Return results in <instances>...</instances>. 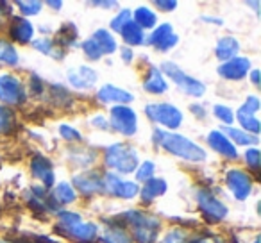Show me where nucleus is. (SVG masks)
Masks as SVG:
<instances>
[{
  "label": "nucleus",
  "mask_w": 261,
  "mask_h": 243,
  "mask_svg": "<svg viewBox=\"0 0 261 243\" xmlns=\"http://www.w3.org/2000/svg\"><path fill=\"white\" fill-rule=\"evenodd\" d=\"M31 172L36 179H43L45 175L52 174V163L50 159H47L45 156L41 154H36L31 161Z\"/></svg>",
  "instance_id": "a878e982"
},
{
  "label": "nucleus",
  "mask_w": 261,
  "mask_h": 243,
  "mask_svg": "<svg viewBox=\"0 0 261 243\" xmlns=\"http://www.w3.org/2000/svg\"><path fill=\"white\" fill-rule=\"evenodd\" d=\"M43 90H45L43 80H41L38 75H31V91H33V95L38 97V95L43 93Z\"/></svg>",
  "instance_id": "49530a36"
},
{
  "label": "nucleus",
  "mask_w": 261,
  "mask_h": 243,
  "mask_svg": "<svg viewBox=\"0 0 261 243\" xmlns=\"http://www.w3.org/2000/svg\"><path fill=\"white\" fill-rule=\"evenodd\" d=\"M236 118L240 120V124H242L243 131L252 132V136H257V132H259V120H257L256 116H254V115H249V113L238 111Z\"/></svg>",
  "instance_id": "72a5a7b5"
},
{
  "label": "nucleus",
  "mask_w": 261,
  "mask_h": 243,
  "mask_svg": "<svg viewBox=\"0 0 261 243\" xmlns=\"http://www.w3.org/2000/svg\"><path fill=\"white\" fill-rule=\"evenodd\" d=\"M172 25L170 23H161L160 27H154L152 34L149 36V40H145L147 45H152V47H156V45H160L163 40H167L168 36H172Z\"/></svg>",
  "instance_id": "2f4dec72"
},
{
  "label": "nucleus",
  "mask_w": 261,
  "mask_h": 243,
  "mask_svg": "<svg viewBox=\"0 0 261 243\" xmlns=\"http://www.w3.org/2000/svg\"><path fill=\"white\" fill-rule=\"evenodd\" d=\"M250 79H252V84H259V70H252V73H250Z\"/></svg>",
  "instance_id": "864d4df0"
},
{
  "label": "nucleus",
  "mask_w": 261,
  "mask_h": 243,
  "mask_svg": "<svg viewBox=\"0 0 261 243\" xmlns=\"http://www.w3.org/2000/svg\"><path fill=\"white\" fill-rule=\"evenodd\" d=\"M225 132H227V138H232V142H236L238 145H257V136H252L249 134V132L245 131H240V129H232V127H227L225 129Z\"/></svg>",
  "instance_id": "7c9ffc66"
},
{
  "label": "nucleus",
  "mask_w": 261,
  "mask_h": 243,
  "mask_svg": "<svg viewBox=\"0 0 261 243\" xmlns=\"http://www.w3.org/2000/svg\"><path fill=\"white\" fill-rule=\"evenodd\" d=\"M120 54H122V59L125 63H130L133 61V58H135V54H133V50H130V48H122V52H120Z\"/></svg>",
  "instance_id": "8fccbe9b"
},
{
  "label": "nucleus",
  "mask_w": 261,
  "mask_h": 243,
  "mask_svg": "<svg viewBox=\"0 0 261 243\" xmlns=\"http://www.w3.org/2000/svg\"><path fill=\"white\" fill-rule=\"evenodd\" d=\"M102 181H104V193H109L113 197L135 199L140 193V186L136 182L122 181L116 174H104L102 175Z\"/></svg>",
  "instance_id": "1a4fd4ad"
},
{
  "label": "nucleus",
  "mask_w": 261,
  "mask_h": 243,
  "mask_svg": "<svg viewBox=\"0 0 261 243\" xmlns=\"http://www.w3.org/2000/svg\"><path fill=\"white\" fill-rule=\"evenodd\" d=\"M33 47L36 50H40L41 54H47L54 59H61L63 58V50H59L58 45L50 40V38H40V40H34L33 41Z\"/></svg>",
  "instance_id": "bb28decb"
},
{
  "label": "nucleus",
  "mask_w": 261,
  "mask_h": 243,
  "mask_svg": "<svg viewBox=\"0 0 261 243\" xmlns=\"http://www.w3.org/2000/svg\"><path fill=\"white\" fill-rule=\"evenodd\" d=\"M50 98L56 105H59V107H66V105L72 104V95H70L63 86H59V84L50 86Z\"/></svg>",
  "instance_id": "473e14b6"
},
{
  "label": "nucleus",
  "mask_w": 261,
  "mask_h": 243,
  "mask_svg": "<svg viewBox=\"0 0 261 243\" xmlns=\"http://www.w3.org/2000/svg\"><path fill=\"white\" fill-rule=\"evenodd\" d=\"M16 6H18V9L23 13L25 16H33V15H38V13L41 11V2H38V0H34V2H25V0H20V2H16Z\"/></svg>",
  "instance_id": "4c0bfd02"
},
{
  "label": "nucleus",
  "mask_w": 261,
  "mask_h": 243,
  "mask_svg": "<svg viewBox=\"0 0 261 243\" xmlns=\"http://www.w3.org/2000/svg\"><path fill=\"white\" fill-rule=\"evenodd\" d=\"M50 199H52V202H54L56 206H59V204H61V206H65V204H72L73 200L77 199V195H75V190H73L68 182H61V184H58L54 188Z\"/></svg>",
  "instance_id": "412c9836"
},
{
  "label": "nucleus",
  "mask_w": 261,
  "mask_h": 243,
  "mask_svg": "<svg viewBox=\"0 0 261 243\" xmlns=\"http://www.w3.org/2000/svg\"><path fill=\"white\" fill-rule=\"evenodd\" d=\"M47 6H48V8H54V9H61L63 2H52V0H50V2H47Z\"/></svg>",
  "instance_id": "5fc2aeb1"
},
{
  "label": "nucleus",
  "mask_w": 261,
  "mask_h": 243,
  "mask_svg": "<svg viewBox=\"0 0 261 243\" xmlns=\"http://www.w3.org/2000/svg\"><path fill=\"white\" fill-rule=\"evenodd\" d=\"M68 80L77 90H90L97 83V72L90 66H79V68L68 70Z\"/></svg>",
  "instance_id": "2eb2a0df"
},
{
  "label": "nucleus",
  "mask_w": 261,
  "mask_h": 243,
  "mask_svg": "<svg viewBox=\"0 0 261 243\" xmlns=\"http://www.w3.org/2000/svg\"><path fill=\"white\" fill-rule=\"evenodd\" d=\"M156 6L160 9H163V11H174V9L177 8V2H165V0H158Z\"/></svg>",
  "instance_id": "09e8293b"
},
{
  "label": "nucleus",
  "mask_w": 261,
  "mask_h": 243,
  "mask_svg": "<svg viewBox=\"0 0 261 243\" xmlns=\"http://www.w3.org/2000/svg\"><path fill=\"white\" fill-rule=\"evenodd\" d=\"M227 186L232 192L236 200H245L250 195V190H252V179L249 174H245L243 170H229L227 172Z\"/></svg>",
  "instance_id": "f8f14e48"
},
{
  "label": "nucleus",
  "mask_w": 261,
  "mask_h": 243,
  "mask_svg": "<svg viewBox=\"0 0 261 243\" xmlns=\"http://www.w3.org/2000/svg\"><path fill=\"white\" fill-rule=\"evenodd\" d=\"M9 36L18 43H29L34 36V27L25 18H13L9 25Z\"/></svg>",
  "instance_id": "dca6fc26"
},
{
  "label": "nucleus",
  "mask_w": 261,
  "mask_h": 243,
  "mask_svg": "<svg viewBox=\"0 0 261 243\" xmlns=\"http://www.w3.org/2000/svg\"><path fill=\"white\" fill-rule=\"evenodd\" d=\"M122 38H123V41H125L127 45H143L145 43V33H143V29L140 25H136L133 20H130L129 23H127L125 27L122 29Z\"/></svg>",
  "instance_id": "4be33fe9"
},
{
  "label": "nucleus",
  "mask_w": 261,
  "mask_h": 243,
  "mask_svg": "<svg viewBox=\"0 0 261 243\" xmlns=\"http://www.w3.org/2000/svg\"><path fill=\"white\" fill-rule=\"evenodd\" d=\"M240 50V43L234 40V38L231 36H224L218 40L217 43V48H215V54H217L218 59H222V61H229V59L236 58V54H238Z\"/></svg>",
  "instance_id": "6ab92c4d"
},
{
  "label": "nucleus",
  "mask_w": 261,
  "mask_h": 243,
  "mask_svg": "<svg viewBox=\"0 0 261 243\" xmlns=\"http://www.w3.org/2000/svg\"><path fill=\"white\" fill-rule=\"evenodd\" d=\"M250 61L247 58H232L218 66V73L227 80H240L249 73Z\"/></svg>",
  "instance_id": "ddd939ff"
},
{
  "label": "nucleus",
  "mask_w": 261,
  "mask_h": 243,
  "mask_svg": "<svg viewBox=\"0 0 261 243\" xmlns=\"http://www.w3.org/2000/svg\"><path fill=\"white\" fill-rule=\"evenodd\" d=\"M168 88L167 80H165L163 73H161L160 68H156V66H152V68L149 70V73H147L145 77V83H143V90H147L149 93L152 95H160V93H165Z\"/></svg>",
  "instance_id": "a211bd4d"
},
{
  "label": "nucleus",
  "mask_w": 261,
  "mask_h": 243,
  "mask_svg": "<svg viewBox=\"0 0 261 243\" xmlns=\"http://www.w3.org/2000/svg\"><path fill=\"white\" fill-rule=\"evenodd\" d=\"M192 113L195 116H199V118H206V111L200 105H192Z\"/></svg>",
  "instance_id": "3c124183"
},
{
  "label": "nucleus",
  "mask_w": 261,
  "mask_h": 243,
  "mask_svg": "<svg viewBox=\"0 0 261 243\" xmlns=\"http://www.w3.org/2000/svg\"><path fill=\"white\" fill-rule=\"evenodd\" d=\"M207 143H210V147L215 152L227 157V159H236L238 157L236 147L232 145V142L222 131H211L210 136H207Z\"/></svg>",
  "instance_id": "4468645a"
},
{
  "label": "nucleus",
  "mask_w": 261,
  "mask_h": 243,
  "mask_svg": "<svg viewBox=\"0 0 261 243\" xmlns=\"http://www.w3.org/2000/svg\"><path fill=\"white\" fill-rule=\"evenodd\" d=\"M167 181L165 179H149L145 182V186L142 188V197L145 202H150V200L158 199V197L165 195L167 193Z\"/></svg>",
  "instance_id": "aec40b11"
},
{
  "label": "nucleus",
  "mask_w": 261,
  "mask_h": 243,
  "mask_svg": "<svg viewBox=\"0 0 261 243\" xmlns=\"http://www.w3.org/2000/svg\"><path fill=\"white\" fill-rule=\"evenodd\" d=\"M245 161L250 167V170H259V150L256 147L245 150Z\"/></svg>",
  "instance_id": "37998d69"
},
{
  "label": "nucleus",
  "mask_w": 261,
  "mask_h": 243,
  "mask_svg": "<svg viewBox=\"0 0 261 243\" xmlns=\"http://www.w3.org/2000/svg\"><path fill=\"white\" fill-rule=\"evenodd\" d=\"M59 217V224H61V227H73V225L81 224V214L75 213V211H59L58 213Z\"/></svg>",
  "instance_id": "c9c22d12"
},
{
  "label": "nucleus",
  "mask_w": 261,
  "mask_h": 243,
  "mask_svg": "<svg viewBox=\"0 0 261 243\" xmlns=\"http://www.w3.org/2000/svg\"><path fill=\"white\" fill-rule=\"evenodd\" d=\"M130 20H133V11H129V9H122V11H120L118 15L111 20V29L115 31V33H122V29L130 22Z\"/></svg>",
  "instance_id": "f704fd0d"
},
{
  "label": "nucleus",
  "mask_w": 261,
  "mask_h": 243,
  "mask_svg": "<svg viewBox=\"0 0 261 243\" xmlns=\"http://www.w3.org/2000/svg\"><path fill=\"white\" fill-rule=\"evenodd\" d=\"M188 243H207V241L204 238H193V239H190Z\"/></svg>",
  "instance_id": "6e6d98bb"
},
{
  "label": "nucleus",
  "mask_w": 261,
  "mask_h": 243,
  "mask_svg": "<svg viewBox=\"0 0 261 243\" xmlns=\"http://www.w3.org/2000/svg\"><path fill=\"white\" fill-rule=\"evenodd\" d=\"M254 243H259V239H256V241H254Z\"/></svg>",
  "instance_id": "4d7b16f0"
},
{
  "label": "nucleus",
  "mask_w": 261,
  "mask_h": 243,
  "mask_svg": "<svg viewBox=\"0 0 261 243\" xmlns=\"http://www.w3.org/2000/svg\"><path fill=\"white\" fill-rule=\"evenodd\" d=\"M177 41H179L177 34H172V36H168L167 40L161 41L160 45H156V48H158V50H161V52H167V50H170L172 47H175V45H177Z\"/></svg>",
  "instance_id": "a18cd8bd"
},
{
  "label": "nucleus",
  "mask_w": 261,
  "mask_h": 243,
  "mask_svg": "<svg viewBox=\"0 0 261 243\" xmlns=\"http://www.w3.org/2000/svg\"><path fill=\"white\" fill-rule=\"evenodd\" d=\"M133 18H135L133 22L142 27V29H154L158 23L156 15H154L149 8H138L135 11V15H133Z\"/></svg>",
  "instance_id": "b1692460"
},
{
  "label": "nucleus",
  "mask_w": 261,
  "mask_h": 243,
  "mask_svg": "<svg viewBox=\"0 0 261 243\" xmlns=\"http://www.w3.org/2000/svg\"><path fill=\"white\" fill-rule=\"evenodd\" d=\"M197 202H199V207L204 214V220H206L207 224H217V222L224 220V218L227 217V207H225L213 193L207 192V190L199 192Z\"/></svg>",
  "instance_id": "6e6552de"
},
{
  "label": "nucleus",
  "mask_w": 261,
  "mask_h": 243,
  "mask_svg": "<svg viewBox=\"0 0 261 243\" xmlns=\"http://www.w3.org/2000/svg\"><path fill=\"white\" fill-rule=\"evenodd\" d=\"M18 61H20V58H18L16 48L13 47L9 41L0 40V63H4V65H8V66H16Z\"/></svg>",
  "instance_id": "c85d7f7f"
},
{
  "label": "nucleus",
  "mask_w": 261,
  "mask_h": 243,
  "mask_svg": "<svg viewBox=\"0 0 261 243\" xmlns=\"http://www.w3.org/2000/svg\"><path fill=\"white\" fill-rule=\"evenodd\" d=\"M58 43L63 47H73L77 43V29L73 23H65L58 31Z\"/></svg>",
  "instance_id": "c756f323"
},
{
  "label": "nucleus",
  "mask_w": 261,
  "mask_h": 243,
  "mask_svg": "<svg viewBox=\"0 0 261 243\" xmlns=\"http://www.w3.org/2000/svg\"><path fill=\"white\" fill-rule=\"evenodd\" d=\"M93 6H98V8H115L116 2H91Z\"/></svg>",
  "instance_id": "603ef678"
},
{
  "label": "nucleus",
  "mask_w": 261,
  "mask_h": 243,
  "mask_svg": "<svg viewBox=\"0 0 261 243\" xmlns=\"http://www.w3.org/2000/svg\"><path fill=\"white\" fill-rule=\"evenodd\" d=\"M104 161L109 168L118 170L120 174H130L138 168V152L127 143H115L106 149Z\"/></svg>",
  "instance_id": "7ed1b4c3"
},
{
  "label": "nucleus",
  "mask_w": 261,
  "mask_h": 243,
  "mask_svg": "<svg viewBox=\"0 0 261 243\" xmlns=\"http://www.w3.org/2000/svg\"><path fill=\"white\" fill-rule=\"evenodd\" d=\"M154 175V163L152 161H145L142 167L136 168V181L147 182L149 179H152Z\"/></svg>",
  "instance_id": "58836bf2"
},
{
  "label": "nucleus",
  "mask_w": 261,
  "mask_h": 243,
  "mask_svg": "<svg viewBox=\"0 0 261 243\" xmlns=\"http://www.w3.org/2000/svg\"><path fill=\"white\" fill-rule=\"evenodd\" d=\"M16 129L15 111L6 105H0V134H11Z\"/></svg>",
  "instance_id": "393cba45"
},
{
  "label": "nucleus",
  "mask_w": 261,
  "mask_h": 243,
  "mask_svg": "<svg viewBox=\"0 0 261 243\" xmlns=\"http://www.w3.org/2000/svg\"><path fill=\"white\" fill-rule=\"evenodd\" d=\"M91 125H93V127H97V129H104V131H108V129H109L108 120H106L104 116H100V115H97V116H93V118H91Z\"/></svg>",
  "instance_id": "de8ad7c7"
},
{
  "label": "nucleus",
  "mask_w": 261,
  "mask_h": 243,
  "mask_svg": "<svg viewBox=\"0 0 261 243\" xmlns=\"http://www.w3.org/2000/svg\"><path fill=\"white\" fill-rule=\"evenodd\" d=\"M109 127L118 131L123 136H133L138 129V118L136 113L129 105H115L111 109V120H109Z\"/></svg>",
  "instance_id": "423d86ee"
},
{
  "label": "nucleus",
  "mask_w": 261,
  "mask_h": 243,
  "mask_svg": "<svg viewBox=\"0 0 261 243\" xmlns=\"http://www.w3.org/2000/svg\"><path fill=\"white\" fill-rule=\"evenodd\" d=\"M25 98V88L18 77L9 75V73L0 75V100L9 105H22Z\"/></svg>",
  "instance_id": "0eeeda50"
},
{
  "label": "nucleus",
  "mask_w": 261,
  "mask_h": 243,
  "mask_svg": "<svg viewBox=\"0 0 261 243\" xmlns=\"http://www.w3.org/2000/svg\"><path fill=\"white\" fill-rule=\"evenodd\" d=\"M91 40L97 43V47L100 48L102 56L104 54H113V52L116 50V41L115 38L111 36V33L106 29H98L93 33V36H91Z\"/></svg>",
  "instance_id": "5701e85b"
},
{
  "label": "nucleus",
  "mask_w": 261,
  "mask_h": 243,
  "mask_svg": "<svg viewBox=\"0 0 261 243\" xmlns=\"http://www.w3.org/2000/svg\"><path fill=\"white\" fill-rule=\"evenodd\" d=\"M213 113H215V116H217L220 122H224L225 125H231L232 122H234V113H232V109L227 107V105H220V104L215 105Z\"/></svg>",
  "instance_id": "e433bc0d"
},
{
  "label": "nucleus",
  "mask_w": 261,
  "mask_h": 243,
  "mask_svg": "<svg viewBox=\"0 0 261 243\" xmlns=\"http://www.w3.org/2000/svg\"><path fill=\"white\" fill-rule=\"evenodd\" d=\"M160 243H186V232L182 229H172L161 238Z\"/></svg>",
  "instance_id": "a19ab883"
},
{
  "label": "nucleus",
  "mask_w": 261,
  "mask_h": 243,
  "mask_svg": "<svg viewBox=\"0 0 261 243\" xmlns=\"http://www.w3.org/2000/svg\"><path fill=\"white\" fill-rule=\"evenodd\" d=\"M100 243H130V238L122 227H108L100 236Z\"/></svg>",
  "instance_id": "cd10ccee"
},
{
  "label": "nucleus",
  "mask_w": 261,
  "mask_h": 243,
  "mask_svg": "<svg viewBox=\"0 0 261 243\" xmlns=\"http://www.w3.org/2000/svg\"><path fill=\"white\" fill-rule=\"evenodd\" d=\"M0 243H4V241H0Z\"/></svg>",
  "instance_id": "13d9d810"
},
{
  "label": "nucleus",
  "mask_w": 261,
  "mask_h": 243,
  "mask_svg": "<svg viewBox=\"0 0 261 243\" xmlns=\"http://www.w3.org/2000/svg\"><path fill=\"white\" fill-rule=\"evenodd\" d=\"M83 50H84V54H86V58H90L91 61H97V59L102 58L100 48L97 47V43H95L91 38H88V40L83 43Z\"/></svg>",
  "instance_id": "ea45409f"
},
{
  "label": "nucleus",
  "mask_w": 261,
  "mask_h": 243,
  "mask_svg": "<svg viewBox=\"0 0 261 243\" xmlns=\"http://www.w3.org/2000/svg\"><path fill=\"white\" fill-rule=\"evenodd\" d=\"M59 134H61V138L66 140V142H81V140H83V136H81V132L77 131V129L70 127V125H66V124L59 125Z\"/></svg>",
  "instance_id": "79ce46f5"
},
{
  "label": "nucleus",
  "mask_w": 261,
  "mask_h": 243,
  "mask_svg": "<svg viewBox=\"0 0 261 243\" xmlns=\"http://www.w3.org/2000/svg\"><path fill=\"white\" fill-rule=\"evenodd\" d=\"M73 186L79 193L86 197L97 195V193H104V181H102V174L98 172H83L73 177Z\"/></svg>",
  "instance_id": "9b49d317"
},
{
  "label": "nucleus",
  "mask_w": 261,
  "mask_h": 243,
  "mask_svg": "<svg viewBox=\"0 0 261 243\" xmlns=\"http://www.w3.org/2000/svg\"><path fill=\"white\" fill-rule=\"evenodd\" d=\"M145 115L154 124L167 129H177L182 124V113L172 104H149L145 105Z\"/></svg>",
  "instance_id": "20e7f679"
},
{
  "label": "nucleus",
  "mask_w": 261,
  "mask_h": 243,
  "mask_svg": "<svg viewBox=\"0 0 261 243\" xmlns=\"http://www.w3.org/2000/svg\"><path fill=\"white\" fill-rule=\"evenodd\" d=\"M97 97H98V100L104 102V104H111V102H115L116 105H125L127 102L133 100V95H130L129 91L120 90V88L111 86V84L100 88Z\"/></svg>",
  "instance_id": "f3484780"
},
{
  "label": "nucleus",
  "mask_w": 261,
  "mask_h": 243,
  "mask_svg": "<svg viewBox=\"0 0 261 243\" xmlns=\"http://www.w3.org/2000/svg\"><path fill=\"white\" fill-rule=\"evenodd\" d=\"M240 111L249 113V115L256 116V113L259 111V98H257V97H249L245 100V104H243L242 107H240Z\"/></svg>",
  "instance_id": "c03bdc74"
},
{
  "label": "nucleus",
  "mask_w": 261,
  "mask_h": 243,
  "mask_svg": "<svg viewBox=\"0 0 261 243\" xmlns=\"http://www.w3.org/2000/svg\"><path fill=\"white\" fill-rule=\"evenodd\" d=\"M120 218L125 220L133 227V239L136 243H154L158 238V231H160L161 224L158 218L150 217L142 211H125Z\"/></svg>",
  "instance_id": "f03ea898"
},
{
  "label": "nucleus",
  "mask_w": 261,
  "mask_h": 243,
  "mask_svg": "<svg viewBox=\"0 0 261 243\" xmlns=\"http://www.w3.org/2000/svg\"><path fill=\"white\" fill-rule=\"evenodd\" d=\"M152 142L156 143L158 147L165 149L167 152H170L172 156H177V157H181V159L192 161V163H199V161L206 159V152H204L202 147L190 142L185 136L175 134V132L156 129V131L152 132Z\"/></svg>",
  "instance_id": "f257e3e1"
},
{
  "label": "nucleus",
  "mask_w": 261,
  "mask_h": 243,
  "mask_svg": "<svg viewBox=\"0 0 261 243\" xmlns=\"http://www.w3.org/2000/svg\"><path fill=\"white\" fill-rule=\"evenodd\" d=\"M161 70H163V73H167V75L170 77V79L174 80L186 95H190V97H202V95L206 93V86H204L200 80L186 75L175 63H168V61L163 63V65H161Z\"/></svg>",
  "instance_id": "39448f33"
},
{
  "label": "nucleus",
  "mask_w": 261,
  "mask_h": 243,
  "mask_svg": "<svg viewBox=\"0 0 261 243\" xmlns=\"http://www.w3.org/2000/svg\"><path fill=\"white\" fill-rule=\"evenodd\" d=\"M56 231H58L59 234L66 236L68 239H72V241L93 243L95 238H97L98 227L93 222H81V224L73 225V227H61V225H58Z\"/></svg>",
  "instance_id": "9d476101"
}]
</instances>
